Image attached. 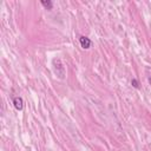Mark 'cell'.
Here are the masks:
<instances>
[{"label": "cell", "instance_id": "obj_5", "mask_svg": "<svg viewBox=\"0 0 151 151\" xmlns=\"http://www.w3.org/2000/svg\"><path fill=\"white\" fill-rule=\"evenodd\" d=\"M131 85H132L134 88H139V83H138V80H137L136 78H132V80H131Z\"/></svg>", "mask_w": 151, "mask_h": 151}, {"label": "cell", "instance_id": "obj_6", "mask_svg": "<svg viewBox=\"0 0 151 151\" xmlns=\"http://www.w3.org/2000/svg\"><path fill=\"white\" fill-rule=\"evenodd\" d=\"M149 83H150V84H151V78H149Z\"/></svg>", "mask_w": 151, "mask_h": 151}, {"label": "cell", "instance_id": "obj_3", "mask_svg": "<svg viewBox=\"0 0 151 151\" xmlns=\"http://www.w3.org/2000/svg\"><path fill=\"white\" fill-rule=\"evenodd\" d=\"M13 105H14L15 110L21 111L24 109V99L21 97H19V96L18 97H14L13 98Z\"/></svg>", "mask_w": 151, "mask_h": 151}, {"label": "cell", "instance_id": "obj_4", "mask_svg": "<svg viewBox=\"0 0 151 151\" xmlns=\"http://www.w3.org/2000/svg\"><path fill=\"white\" fill-rule=\"evenodd\" d=\"M41 5L46 8V9H52L53 8V2L51 0H41Z\"/></svg>", "mask_w": 151, "mask_h": 151}, {"label": "cell", "instance_id": "obj_1", "mask_svg": "<svg viewBox=\"0 0 151 151\" xmlns=\"http://www.w3.org/2000/svg\"><path fill=\"white\" fill-rule=\"evenodd\" d=\"M52 68H53V73L55 74V77H58L59 79H65L66 70H65L63 61L59 58H54L52 60Z\"/></svg>", "mask_w": 151, "mask_h": 151}, {"label": "cell", "instance_id": "obj_2", "mask_svg": "<svg viewBox=\"0 0 151 151\" xmlns=\"http://www.w3.org/2000/svg\"><path fill=\"white\" fill-rule=\"evenodd\" d=\"M79 44H80V46H81L84 50H88V48L92 46L91 39L87 38V37H85V35H80V37H79Z\"/></svg>", "mask_w": 151, "mask_h": 151}]
</instances>
